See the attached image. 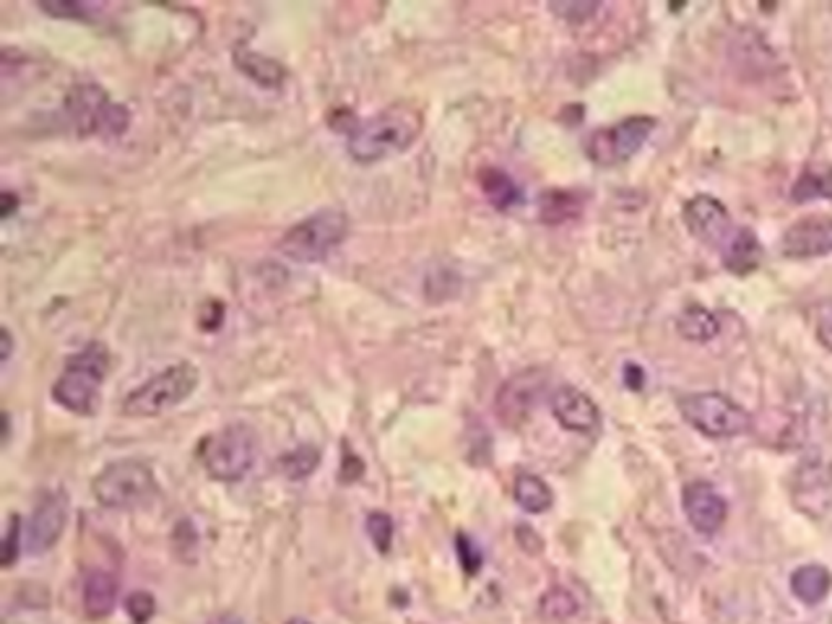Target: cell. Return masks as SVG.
Listing matches in <instances>:
<instances>
[{
    "instance_id": "4316f807",
    "label": "cell",
    "mask_w": 832,
    "mask_h": 624,
    "mask_svg": "<svg viewBox=\"0 0 832 624\" xmlns=\"http://www.w3.org/2000/svg\"><path fill=\"white\" fill-rule=\"evenodd\" d=\"M368 534L372 544H375L377 551H391V544H393V521L388 513H370L368 515Z\"/></svg>"
},
{
    "instance_id": "7a4b0ae2",
    "label": "cell",
    "mask_w": 832,
    "mask_h": 624,
    "mask_svg": "<svg viewBox=\"0 0 832 624\" xmlns=\"http://www.w3.org/2000/svg\"><path fill=\"white\" fill-rule=\"evenodd\" d=\"M107 370H110L107 349L102 343H89L66 362V370L53 385L55 401L78 416H91L97 412L99 388H102Z\"/></svg>"
},
{
    "instance_id": "8d00e7d4",
    "label": "cell",
    "mask_w": 832,
    "mask_h": 624,
    "mask_svg": "<svg viewBox=\"0 0 832 624\" xmlns=\"http://www.w3.org/2000/svg\"><path fill=\"white\" fill-rule=\"evenodd\" d=\"M17 206H19V198H17V196H13V193L6 190V193H3V211H0V217H3V219H9V217H11V214H13V211H17Z\"/></svg>"
},
{
    "instance_id": "cb8c5ba5",
    "label": "cell",
    "mask_w": 832,
    "mask_h": 624,
    "mask_svg": "<svg viewBox=\"0 0 832 624\" xmlns=\"http://www.w3.org/2000/svg\"><path fill=\"white\" fill-rule=\"evenodd\" d=\"M318 466H320V450L313 448V445H299V448L284 453L282 461H278V469H282L284 477L292 479V482H303V479L310 477Z\"/></svg>"
},
{
    "instance_id": "603a6c76",
    "label": "cell",
    "mask_w": 832,
    "mask_h": 624,
    "mask_svg": "<svg viewBox=\"0 0 832 624\" xmlns=\"http://www.w3.org/2000/svg\"><path fill=\"white\" fill-rule=\"evenodd\" d=\"M539 206H541V211H539L541 221H547V225H562V221H570L578 217L583 200H580L578 193H572V190H549V193H544Z\"/></svg>"
},
{
    "instance_id": "8fae6325",
    "label": "cell",
    "mask_w": 832,
    "mask_h": 624,
    "mask_svg": "<svg viewBox=\"0 0 832 624\" xmlns=\"http://www.w3.org/2000/svg\"><path fill=\"white\" fill-rule=\"evenodd\" d=\"M685 225L690 232L698 237V240L708 242L713 248H726V242L731 240V234L736 232L734 225H731V217L726 211V206L721 204L719 198L713 196H694L685 204Z\"/></svg>"
},
{
    "instance_id": "2e32d148",
    "label": "cell",
    "mask_w": 832,
    "mask_h": 624,
    "mask_svg": "<svg viewBox=\"0 0 832 624\" xmlns=\"http://www.w3.org/2000/svg\"><path fill=\"white\" fill-rule=\"evenodd\" d=\"M118 578L107 570H91L84 578V612L91 620H105L118 604Z\"/></svg>"
},
{
    "instance_id": "277c9868",
    "label": "cell",
    "mask_w": 832,
    "mask_h": 624,
    "mask_svg": "<svg viewBox=\"0 0 832 624\" xmlns=\"http://www.w3.org/2000/svg\"><path fill=\"white\" fill-rule=\"evenodd\" d=\"M95 497L107 511H135V507L149 505L160 492L152 466L139 461V458H123L105 466L97 473Z\"/></svg>"
},
{
    "instance_id": "6da1fadb",
    "label": "cell",
    "mask_w": 832,
    "mask_h": 624,
    "mask_svg": "<svg viewBox=\"0 0 832 624\" xmlns=\"http://www.w3.org/2000/svg\"><path fill=\"white\" fill-rule=\"evenodd\" d=\"M425 118L412 105H391L362 120L349 135V156L360 164H375L406 152L419 139Z\"/></svg>"
},
{
    "instance_id": "1f68e13d",
    "label": "cell",
    "mask_w": 832,
    "mask_h": 624,
    "mask_svg": "<svg viewBox=\"0 0 832 624\" xmlns=\"http://www.w3.org/2000/svg\"><path fill=\"white\" fill-rule=\"evenodd\" d=\"M549 9L555 11L557 17L570 21V24H580V21H585L599 11V3H572V0H565V3H551Z\"/></svg>"
},
{
    "instance_id": "f1b7e54d",
    "label": "cell",
    "mask_w": 832,
    "mask_h": 624,
    "mask_svg": "<svg viewBox=\"0 0 832 624\" xmlns=\"http://www.w3.org/2000/svg\"><path fill=\"white\" fill-rule=\"evenodd\" d=\"M456 551H458V559H461L463 570L469 572V576H477V572L482 570L484 555H482V549L477 547V541L469 539V536L466 534L456 536Z\"/></svg>"
},
{
    "instance_id": "7402d4cb",
    "label": "cell",
    "mask_w": 832,
    "mask_h": 624,
    "mask_svg": "<svg viewBox=\"0 0 832 624\" xmlns=\"http://www.w3.org/2000/svg\"><path fill=\"white\" fill-rule=\"evenodd\" d=\"M677 331L681 339L705 343L713 341L715 336L721 333V320L710 310H705V307H687V310L679 315Z\"/></svg>"
},
{
    "instance_id": "44dd1931",
    "label": "cell",
    "mask_w": 832,
    "mask_h": 624,
    "mask_svg": "<svg viewBox=\"0 0 832 624\" xmlns=\"http://www.w3.org/2000/svg\"><path fill=\"white\" fill-rule=\"evenodd\" d=\"M513 494L515 502L530 515L547 513L551 502H555V492L549 490V484L544 482L541 477H534V473H521V477L515 479Z\"/></svg>"
},
{
    "instance_id": "83f0119b",
    "label": "cell",
    "mask_w": 832,
    "mask_h": 624,
    "mask_svg": "<svg viewBox=\"0 0 832 624\" xmlns=\"http://www.w3.org/2000/svg\"><path fill=\"white\" fill-rule=\"evenodd\" d=\"M125 612L133 624H146L156 612V599L149 591H135L125 599Z\"/></svg>"
},
{
    "instance_id": "ffe728a7",
    "label": "cell",
    "mask_w": 832,
    "mask_h": 624,
    "mask_svg": "<svg viewBox=\"0 0 832 624\" xmlns=\"http://www.w3.org/2000/svg\"><path fill=\"white\" fill-rule=\"evenodd\" d=\"M479 185H482L486 200L500 211H511L518 204H523V190L518 188V183L513 180L507 172H502L497 167H486L479 175Z\"/></svg>"
},
{
    "instance_id": "9a60e30c",
    "label": "cell",
    "mask_w": 832,
    "mask_h": 624,
    "mask_svg": "<svg viewBox=\"0 0 832 624\" xmlns=\"http://www.w3.org/2000/svg\"><path fill=\"white\" fill-rule=\"evenodd\" d=\"M551 414L568 433L578 435H593L601 425V412L588 393L572 388V385H562L551 396Z\"/></svg>"
},
{
    "instance_id": "d6a6232c",
    "label": "cell",
    "mask_w": 832,
    "mask_h": 624,
    "mask_svg": "<svg viewBox=\"0 0 832 624\" xmlns=\"http://www.w3.org/2000/svg\"><path fill=\"white\" fill-rule=\"evenodd\" d=\"M40 9L57 19H86V6L74 0H50V3H40Z\"/></svg>"
},
{
    "instance_id": "d6986e66",
    "label": "cell",
    "mask_w": 832,
    "mask_h": 624,
    "mask_svg": "<svg viewBox=\"0 0 832 624\" xmlns=\"http://www.w3.org/2000/svg\"><path fill=\"white\" fill-rule=\"evenodd\" d=\"M832 588V576L822 565H804L791 576V591L793 596L807 606H817L828 599Z\"/></svg>"
},
{
    "instance_id": "4dcf8cb0",
    "label": "cell",
    "mask_w": 832,
    "mask_h": 624,
    "mask_svg": "<svg viewBox=\"0 0 832 624\" xmlns=\"http://www.w3.org/2000/svg\"><path fill=\"white\" fill-rule=\"evenodd\" d=\"M814 333H817V341H820L828 351H832V299H824V303L817 305Z\"/></svg>"
},
{
    "instance_id": "f35d334b",
    "label": "cell",
    "mask_w": 832,
    "mask_h": 624,
    "mask_svg": "<svg viewBox=\"0 0 832 624\" xmlns=\"http://www.w3.org/2000/svg\"><path fill=\"white\" fill-rule=\"evenodd\" d=\"M11 440V416L3 414V442Z\"/></svg>"
},
{
    "instance_id": "ac0fdd59",
    "label": "cell",
    "mask_w": 832,
    "mask_h": 624,
    "mask_svg": "<svg viewBox=\"0 0 832 624\" xmlns=\"http://www.w3.org/2000/svg\"><path fill=\"white\" fill-rule=\"evenodd\" d=\"M234 63H237V68H240L250 81L261 86V89H278L286 78V70L282 63L263 53H255V50L237 47Z\"/></svg>"
},
{
    "instance_id": "836d02e7",
    "label": "cell",
    "mask_w": 832,
    "mask_h": 624,
    "mask_svg": "<svg viewBox=\"0 0 832 624\" xmlns=\"http://www.w3.org/2000/svg\"><path fill=\"white\" fill-rule=\"evenodd\" d=\"M362 473H364V466H362L360 458L351 456V453L343 456V469H341V479H343V482H347V484L349 482H357V479H360Z\"/></svg>"
},
{
    "instance_id": "9c48e42d",
    "label": "cell",
    "mask_w": 832,
    "mask_h": 624,
    "mask_svg": "<svg viewBox=\"0 0 832 624\" xmlns=\"http://www.w3.org/2000/svg\"><path fill=\"white\" fill-rule=\"evenodd\" d=\"M653 131H656V118L633 114L622 123L599 128L596 133H591V139L585 143V154L599 167H620V164L630 162L641 152Z\"/></svg>"
},
{
    "instance_id": "8992f818",
    "label": "cell",
    "mask_w": 832,
    "mask_h": 624,
    "mask_svg": "<svg viewBox=\"0 0 832 624\" xmlns=\"http://www.w3.org/2000/svg\"><path fill=\"white\" fill-rule=\"evenodd\" d=\"M258 435L248 425H227L200 442V463L217 482H240L255 466Z\"/></svg>"
},
{
    "instance_id": "ba28073f",
    "label": "cell",
    "mask_w": 832,
    "mask_h": 624,
    "mask_svg": "<svg viewBox=\"0 0 832 624\" xmlns=\"http://www.w3.org/2000/svg\"><path fill=\"white\" fill-rule=\"evenodd\" d=\"M679 412L700 435L710 440H731L752 429V416L723 393H690L679 401Z\"/></svg>"
},
{
    "instance_id": "5b68a950",
    "label": "cell",
    "mask_w": 832,
    "mask_h": 624,
    "mask_svg": "<svg viewBox=\"0 0 832 624\" xmlns=\"http://www.w3.org/2000/svg\"><path fill=\"white\" fill-rule=\"evenodd\" d=\"M198 370L190 362H177L172 368L156 372L152 380L128 393L123 401V414L131 419H152L169 408L180 406L198 388Z\"/></svg>"
},
{
    "instance_id": "52a82bcc",
    "label": "cell",
    "mask_w": 832,
    "mask_h": 624,
    "mask_svg": "<svg viewBox=\"0 0 832 624\" xmlns=\"http://www.w3.org/2000/svg\"><path fill=\"white\" fill-rule=\"evenodd\" d=\"M66 114L78 135H120L131 125V110L97 84L74 86L66 97Z\"/></svg>"
},
{
    "instance_id": "74e56055",
    "label": "cell",
    "mask_w": 832,
    "mask_h": 624,
    "mask_svg": "<svg viewBox=\"0 0 832 624\" xmlns=\"http://www.w3.org/2000/svg\"><path fill=\"white\" fill-rule=\"evenodd\" d=\"M211 624H242V622L232 614H221V616H217V620H211Z\"/></svg>"
},
{
    "instance_id": "d4e9b609",
    "label": "cell",
    "mask_w": 832,
    "mask_h": 624,
    "mask_svg": "<svg viewBox=\"0 0 832 624\" xmlns=\"http://www.w3.org/2000/svg\"><path fill=\"white\" fill-rule=\"evenodd\" d=\"M793 200L804 204L812 198H832V169L809 167L793 185Z\"/></svg>"
},
{
    "instance_id": "30bf717a",
    "label": "cell",
    "mask_w": 832,
    "mask_h": 624,
    "mask_svg": "<svg viewBox=\"0 0 832 624\" xmlns=\"http://www.w3.org/2000/svg\"><path fill=\"white\" fill-rule=\"evenodd\" d=\"M547 388V375L539 370L518 372L502 385L494 401V412L505 427H521L526 425L530 412L539 404L541 393Z\"/></svg>"
},
{
    "instance_id": "5bb4252c",
    "label": "cell",
    "mask_w": 832,
    "mask_h": 624,
    "mask_svg": "<svg viewBox=\"0 0 832 624\" xmlns=\"http://www.w3.org/2000/svg\"><path fill=\"white\" fill-rule=\"evenodd\" d=\"M780 250L786 258H820L832 253V217H804L786 229Z\"/></svg>"
},
{
    "instance_id": "e575fe53",
    "label": "cell",
    "mask_w": 832,
    "mask_h": 624,
    "mask_svg": "<svg viewBox=\"0 0 832 624\" xmlns=\"http://www.w3.org/2000/svg\"><path fill=\"white\" fill-rule=\"evenodd\" d=\"M624 372H627V385H630V388H633V391H637V388H643V370L641 368H635V364H627V370H624Z\"/></svg>"
},
{
    "instance_id": "d590c367",
    "label": "cell",
    "mask_w": 832,
    "mask_h": 624,
    "mask_svg": "<svg viewBox=\"0 0 832 624\" xmlns=\"http://www.w3.org/2000/svg\"><path fill=\"white\" fill-rule=\"evenodd\" d=\"M0 341H3V349H0V360L9 362L11 354H13V339H11L9 328H3V331H0Z\"/></svg>"
},
{
    "instance_id": "f546056e",
    "label": "cell",
    "mask_w": 832,
    "mask_h": 624,
    "mask_svg": "<svg viewBox=\"0 0 832 624\" xmlns=\"http://www.w3.org/2000/svg\"><path fill=\"white\" fill-rule=\"evenodd\" d=\"M21 555V518L19 515H11L9 518V528H6V539H3V568H13Z\"/></svg>"
},
{
    "instance_id": "3957f363",
    "label": "cell",
    "mask_w": 832,
    "mask_h": 624,
    "mask_svg": "<svg viewBox=\"0 0 832 624\" xmlns=\"http://www.w3.org/2000/svg\"><path fill=\"white\" fill-rule=\"evenodd\" d=\"M349 219L341 208H320L318 214L286 229L278 250L294 263H320L347 240Z\"/></svg>"
},
{
    "instance_id": "e0dca14e",
    "label": "cell",
    "mask_w": 832,
    "mask_h": 624,
    "mask_svg": "<svg viewBox=\"0 0 832 624\" xmlns=\"http://www.w3.org/2000/svg\"><path fill=\"white\" fill-rule=\"evenodd\" d=\"M721 253L731 274H752L763 261V245H759L757 234L747 227L736 229Z\"/></svg>"
},
{
    "instance_id": "7c38bea8",
    "label": "cell",
    "mask_w": 832,
    "mask_h": 624,
    "mask_svg": "<svg viewBox=\"0 0 832 624\" xmlns=\"http://www.w3.org/2000/svg\"><path fill=\"white\" fill-rule=\"evenodd\" d=\"M68 521V500L66 492H47L45 497L37 502L32 518H29L26 530V549L32 555H42L50 551L61 541L63 530H66Z\"/></svg>"
},
{
    "instance_id": "484cf974",
    "label": "cell",
    "mask_w": 832,
    "mask_h": 624,
    "mask_svg": "<svg viewBox=\"0 0 832 624\" xmlns=\"http://www.w3.org/2000/svg\"><path fill=\"white\" fill-rule=\"evenodd\" d=\"M539 612L549 622H568L578 614V599L565 588H551L541 596Z\"/></svg>"
},
{
    "instance_id": "ab89813d",
    "label": "cell",
    "mask_w": 832,
    "mask_h": 624,
    "mask_svg": "<svg viewBox=\"0 0 832 624\" xmlns=\"http://www.w3.org/2000/svg\"><path fill=\"white\" fill-rule=\"evenodd\" d=\"M286 624H313V622L303 620V616H294V620H289V622H286Z\"/></svg>"
},
{
    "instance_id": "4fadbf2b",
    "label": "cell",
    "mask_w": 832,
    "mask_h": 624,
    "mask_svg": "<svg viewBox=\"0 0 832 624\" xmlns=\"http://www.w3.org/2000/svg\"><path fill=\"white\" fill-rule=\"evenodd\" d=\"M681 507H685L687 521L698 534H715L726 523L729 505L723 494L710 482H690L681 492Z\"/></svg>"
}]
</instances>
